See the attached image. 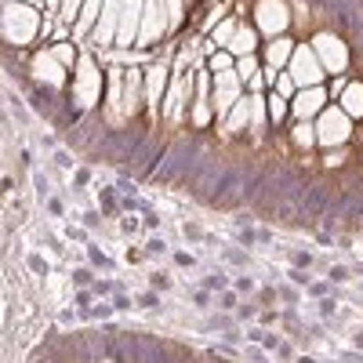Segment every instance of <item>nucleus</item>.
I'll return each mask as SVG.
<instances>
[{
  "label": "nucleus",
  "mask_w": 363,
  "mask_h": 363,
  "mask_svg": "<svg viewBox=\"0 0 363 363\" xmlns=\"http://www.w3.org/2000/svg\"><path fill=\"white\" fill-rule=\"evenodd\" d=\"M255 287H258V284H255L251 277H240V280H236V291H240V294H251Z\"/></svg>",
  "instance_id": "37"
},
{
  "label": "nucleus",
  "mask_w": 363,
  "mask_h": 363,
  "mask_svg": "<svg viewBox=\"0 0 363 363\" xmlns=\"http://www.w3.org/2000/svg\"><path fill=\"white\" fill-rule=\"evenodd\" d=\"M26 265H29V269H33V272H37V277H48V262H44V258H40L37 251H33V255H29V258H26Z\"/></svg>",
  "instance_id": "31"
},
{
  "label": "nucleus",
  "mask_w": 363,
  "mask_h": 363,
  "mask_svg": "<svg viewBox=\"0 0 363 363\" xmlns=\"http://www.w3.org/2000/svg\"><path fill=\"white\" fill-rule=\"evenodd\" d=\"M306 287H309V294H316V298L327 294V284H306Z\"/></svg>",
  "instance_id": "52"
},
{
  "label": "nucleus",
  "mask_w": 363,
  "mask_h": 363,
  "mask_svg": "<svg viewBox=\"0 0 363 363\" xmlns=\"http://www.w3.org/2000/svg\"><path fill=\"white\" fill-rule=\"evenodd\" d=\"M142 258H145V251H142V247H128V265H138Z\"/></svg>",
  "instance_id": "42"
},
{
  "label": "nucleus",
  "mask_w": 363,
  "mask_h": 363,
  "mask_svg": "<svg viewBox=\"0 0 363 363\" xmlns=\"http://www.w3.org/2000/svg\"><path fill=\"white\" fill-rule=\"evenodd\" d=\"M352 135V116L342 106H327L316 116V142L320 145H342Z\"/></svg>",
  "instance_id": "2"
},
{
  "label": "nucleus",
  "mask_w": 363,
  "mask_h": 363,
  "mask_svg": "<svg viewBox=\"0 0 363 363\" xmlns=\"http://www.w3.org/2000/svg\"><path fill=\"white\" fill-rule=\"evenodd\" d=\"M73 284L77 287H91V284H95V269H77L73 272Z\"/></svg>",
  "instance_id": "30"
},
{
  "label": "nucleus",
  "mask_w": 363,
  "mask_h": 363,
  "mask_svg": "<svg viewBox=\"0 0 363 363\" xmlns=\"http://www.w3.org/2000/svg\"><path fill=\"white\" fill-rule=\"evenodd\" d=\"M244 80H240L236 69H225V73H215V87H211V102H215V113L225 116L240 99H244Z\"/></svg>",
  "instance_id": "3"
},
{
  "label": "nucleus",
  "mask_w": 363,
  "mask_h": 363,
  "mask_svg": "<svg viewBox=\"0 0 363 363\" xmlns=\"http://www.w3.org/2000/svg\"><path fill=\"white\" fill-rule=\"evenodd\" d=\"M255 15H258V33H269V37H280L287 18H291L284 0H258Z\"/></svg>",
  "instance_id": "7"
},
{
  "label": "nucleus",
  "mask_w": 363,
  "mask_h": 363,
  "mask_svg": "<svg viewBox=\"0 0 363 363\" xmlns=\"http://www.w3.org/2000/svg\"><path fill=\"white\" fill-rule=\"evenodd\" d=\"M102 4L106 0H84V8H80V18L73 26V37H87V33H95V26H99V15H102Z\"/></svg>",
  "instance_id": "13"
},
{
  "label": "nucleus",
  "mask_w": 363,
  "mask_h": 363,
  "mask_svg": "<svg viewBox=\"0 0 363 363\" xmlns=\"http://www.w3.org/2000/svg\"><path fill=\"white\" fill-rule=\"evenodd\" d=\"M236 29H240V22H236V18L218 22V26H215V37H211V44H215V48H229V40L236 37Z\"/></svg>",
  "instance_id": "20"
},
{
  "label": "nucleus",
  "mask_w": 363,
  "mask_h": 363,
  "mask_svg": "<svg viewBox=\"0 0 363 363\" xmlns=\"http://www.w3.org/2000/svg\"><path fill=\"white\" fill-rule=\"evenodd\" d=\"M113 301H102V306H95V309H87V313H80V320H106V316H113Z\"/></svg>",
  "instance_id": "28"
},
{
  "label": "nucleus",
  "mask_w": 363,
  "mask_h": 363,
  "mask_svg": "<svg viewBox=\"0 0 363 363\" xmlns=\"http://www.w3.org/2000/svg\"><path fill=\"white\" fill-rule=\"evenodd\" d=\"M113 207H116V189H113V186L99 189V211H102V215H109Z\"/></svg>",
  "instance_id": "27"
},
{
  "label": "nucleus",
  "mask_w": 363,
  "mask_h": 363,
  "mask_svg": "<svg viewBox=\"0 0 363 363\" xmlns=\"http://www.w3.org/2000/svg\"><path fill=\"white\" fill-rule=\"evenodd\" d=\"M40 15L33 4H26V0H8L4 8V37L11 44H29L37 33H40Z\"/></svg>",
  "instance_id": "1"
},
{
  "label": "nucleus",
  "mask_w": 363,
  "mask_h": 363,
  "mask_svg": "<svg viewBox=\"0 0 363 363\" xmlns=\"http://www.w3.org/2000/svg\"><path fill=\"white\" fill-rule=\"evenodd\" d=\"M66 236L73 240V244H91V240H87V233H84V229H73V225L66 229Z\"/></svg>",
  "instance_id": "36"
},
{
  "label": "nucleus",
  "mask_w": 363,
  "mask_h": 363,
  "mask_svg": "<svg viewBox=\"0 0 363 363\" xmlns=\"http://www.w3.org/2000/svg\"><path fill=\"white\" fill-rule=\"evenodd\" d=\"M145 251H149V255H164V251H167V244H164V240H149Z\"/></svg>",
  "instance_id": "40"
},
{
  "label": "nucleus",
  "mask_w": 363,
  "mask_h": 363,
  "mask_svg": "<svg viewBox=\"0 0 363 363\" xmlns=\"http://www.w3.org/2000/svg\"><path fill=\"white\" fill-rule=\"evenodd\" d=\"M193 301H196L200 309H207V306H211V294H207V287H203V291H193Z\"/></svg>",
  "instance_id": "39"
},
{
  "label": "nucleus",
  "mask_w": 363,
  "mask_h": 363,
  "mask_svg": "<svg viewBox=\"0 0 363 363\" xmlns=\"http://www.w3.org/2000/svg\"><path fill=\"white\" fill-rule=\"evenodd\" d=\"M142 29V0H124V15H120V29H116V44L131 48L138 40Z\"/></svg>",
  "instance_id": "10"
},
{
  "label": "nucleus",
  "mask_w": 363,
  "mask_h": 363,
  "mask_svg": "<svg viewBox=\"0 0 363 363\" xmlns=\"http://www.w3.org/2000/svg\"><path fill=\"white\" fill-rule=\"evenodd\" d=\"M294 265H298V269H306V265H313V255H306V251H298V255H294Z\"/></svg>",
  "instance_id": "45"
},
{
  "label": "nucleus",
  "mask_w": 363,
  "mask_h": 363,
  "mask_svg": "<svg viewBox=\"0 0 363 363\" xmlns=\"http://www.w3.org/2000/svg\"><path fill=\"white\" fill-rule=\"evenodd\" d=\"M80 8H84V0H62V22H73L77 26V18H80Z\"/></svg>",
  "instance_id": "26"
},
{
  "label": "nucleus",
  "mask_w": 363,
  "mask_h": 363,
  "mask_svg": "<svg viewBox=\"0 0 363 363\" xmlns=\"http://www.w3.org/2000/svg\"><path fill=\"white\" fill-rule=\"evenodd\" d=\"M26 4H40V0H26Z\"/></svg>",
  "instance_id": "57"
},
{
  "label": "nucleus",
  "mask_w": 363,
  "mask_h": 363,
  "mask_svg": "<svg viewBox=\"0 0 363 363\" xmlns=\"http://www.w3.org/2000/svg\"><path fill=\"white\" fill-rule=\"evenodd\" d=\"M222 306H225V309H236V294H233L229 287L222 291Z\"/></svg>",
  "instance_id": "48"
},
{
  "label": "nucleus",
  "mask_w": 363,
  "mask_h": 363,
  "mask_svg": "<svg viewBox=\"0 0 363 363\" xmlns=\"http://www.w3.org/2000/svg\"><path fill=\"white\" fill-rule=\"evenodd\" d=\"M272 91H277V95H284V99H294L298 95V80L291 77V73H277V80H272Z\"/></svg>",
  "instance_id": "22"
},
{
  "label": "nucleus",
  "mask_w": 363,
  "mask_h": 363,
  "mask_svg": "<svg viewBox=\"0 0 363 363\" xmlns=\"http://www.w3.org/2000/svg\"><path fill=\"white\" fill-rule=\"evenodd\" d=\"M255 48H258V29L255 26H240L236 37L229 40V51L240 58V55H255Z\"/></svg>",
  "instance_id": "16"
},
{
  "label": "nucleus",
  "mask_w": 363,
  "mask_h": 363,
  "mask_svg": "<svg viewBox=\"0 0 363 363\" xmlns=\"http://www.w3.org/2000/svg\"><path fill=\"white\" fill-rule=\"evenodd\" d=\"M149 284H153V291H171V277H164V272H153Z\"/></svg>",
  "instance_id": "32"
},
{
  "label": "nucleus",
  "mask_w": 363,
  "mask_h": 363,
  "mask_svg": "<svg viewBox=\"0 0 363 363\" xmlns=\"http://www.w3.org/2000/svg\"><path fill=\"white\" fill-rule=\"evenodd\" d=\"M135 301H138V306H145V309H157V306H160V298H157V294H138Z\"/></svg>",
  "instance_id": "35"
},
{
  "label": "nucleus",
  "mask_w": 363,
  "mask_h": 363,
  "mask_svg": "<svg viewBox=\"0 0 363 363\" xmlns=\"http://www.w3.org/2000/svg\"><path fill=\"white\" fill-rule=\"evenodd\" d=\"M142 80H145V77H142L138 69H131V73L124 77V116H135V113H138L135 106H138V95H142Z\"/></svg>",
  "instance_id": "17"
},
{
  "label": "nucleus",
  "mask_w": 363,
  "mask_h": 363,
  "mask_svg": "<svg viewBox=\"0 0 363 363\" xmlns=\"http://www.w3.org/2000/svg\"><path fill=\"white\" fill-rule=\"evenodd\" d=\"M294 142L301 149H313V142H316V124H313V120H301L298 131H294Z\"/></svg>",
  "instance_id": "24"
},
{
  "label": "nucleus",
  "mask_w": 363,
  "mask_h": 363,
  "mask_svg": "<svg viewBox=\"0 0 363 363\" xmlns=\"http://www.w3.org/2000/svg\"><path fill=\"white\" fill-rule=\"evenodd\" d=\"M48 211H51V215H62V200H55V196H48Z\"/></svg>",
  "instance_id": "50"
},
{
  "label": "nucleus",
  "mask_w": 363,
  "mask_h": 363,
  "mask_svg": "<svg viewBox=\"0 0 363 363\" xmlns=\"http://www.w3.org/2000/svg\"><path fill=\"white\" fill-rule=\"evenodd\" d=\"M323 109H327V91H323V84L298 87V95L291 99V113H294L298 120H316Z\"/></svg>",
  "instance_id": "6"
},
{
  "label": "nucleus",
  "mask_w": 363,
  "mask_h": 363,
  "mask_svg": "<svg viewBox=\"0 0 363 363\" xmlns=\"http://www.w3.org/2000/svg\"><path fill=\"white\" fill-rule=\"evenodd\" d=\"M120 15H124V0H106L102 4V15H99V26H95V44L99 48H109L116 44V29H120Z\"/></svg>",
  "instance_id": "8"
},
{
  "label": "nucleus",
  "mask_w": 363,
  "mask_h": 363,
  "mask_svg": "<svg viewBox=\"0 0 363 363\" xmlns=\"http://www.w3.org/2000/svg\"><path fill=\"white\" fill-rule=\"evenodd\" d=\"M225 284H229L225 277H207V280H203V287H207V291H225Z\"/></svg>",
  "instance_id": "34"
},
{
  "label": "nucleus",
  "mask_w": 363,
  "mask_h": 363,
  "mask_svg": "<svg viewBox=\"0 0 363 363\" xmlns=\"http://www.w3.org/2000/svg\"><path fill=\"white\" fill-rule=\"evenodd\" d=\"M33 182H37V193H40V196H48V178H44V174H37Z\"/></svg>",
  "instance_id": "54"
},
{
  "label": "nucleus",
  "mask_w": 363,
  "mask_h": 363,
  "mask_svg": "<svg viewBox=\"0 0 363 363\" xmlns=\"http://www.w3.org/2000/svg\"><path fill=\"white\" fill-rule=\"evenodd\" d=\"M225 69H236V55H233L229 48L211 55V73H225Z\"/></svg>",
  "instance_id": "23"
},
{
  "label": "nucleus",
  "mask_w": 363,
  "mask_h": 363,
  "mask_svg": "<svg viewBox=\"0 0 363 363\" xmlns=\"http://www.w3.org/2000/svg\"><path fill=\"white\" fill-rule=\"evenodd\" d=\"M120 229H124V233H128V236H131V233H135V229H138V218H124V222H120Z\"/></svg>",
  "instance_id": "51"
},
{
  "label": "nucleus",
  "mask_w": 363,
  "mask_h": 363,
  "mask_svg": "<svg viewBox=\"0 0 363 363\" xmlns=\"http://www.w3.org/2000/svg\"><path fill=\"white\" fill-rule=\"evenodd\" d=\"M174 262H178L182 269H193V265H196V255H189V251H174Z\"/></svg>",
  "instance_id": "33"
},
{
  "label": "nucleus",
  "mask_w": 363,
  "mask_h": 363,
  "mask_svg": "<svg viewBox=\"0 0 363 363\" xmlns=\"http://www.w3.org/2000/svg\"><path fill=\"white\" fill-rule=\"evenodd\" d=\"M99 87H102V77H99L95 62H91V58H80V62H77V91H73V95H77V106H80V109L95 106Z\"/></svg>",
  "instance_id": "5"
},
{
  "label": "nucleus",
  "mask_w": 363,
  "mask_h": 363,
  "mask_svg": "<svg viewBox=\"0 0 363 363\" xmlns=\"http://www.w3.org/2000/svg\"><path fill=\"white\" fill-rule=\"evenodd\" d=\"M91 298H95V294H91L87 287H80V291H77V306H91Z\"/></svg>",
  "instance_id": "46"
},
{
  "label": "nucleus",
  "mask_w": 363,
  "mask_h": 363,
  "mask_svg": "<svg viewBox=\"0 0 363 363\" xmlns=\"http://www.w3.org/2000/svg\"><path fill=\"white\" fill-rule=\"evenodd\" d=\"M291 55H294V44H291L287 37H272V44H269V51H265V66L284 69V66H291Z\"/></svg>",
  "instance_id": "15"
},
{
  "label": "nucleus",
  "mask_w": 363,
  "mask_h": 363,
  "mask_svg": "<svg viewBox=\"0 0 363 363\" xmlns=\"http://www.w3.org/2000/svg\"><path fill=\"white\" fill-rule=\"evenodd\" d=\"M262 345H265V349H280V345H284V338H277V335H265V338H262Z\"/></svg>",
  "instance_id": "49"
},
{
  "label": "nucleus",
  "mask_w": 363,
  "mask_h": 363,
  "mask_svg": "<svg viewBox=\"0 0 363 363\" xmlns=\"http://www.w3.org/2000/svg\"><path fill=\"white\" fill-rule=\"evenodd\" d=\"M116 287L109 284V280H95V294H113Z\"/></svg>",
  "instance_id": "47"
},
{
  "label": "nucleus",
  "mask_w": 363,
  "mask_h": 363,
  "mask_svg": "<svg viewBox=\"0 0 363 363\" xmlns=\"http://www.w3.org/2000/svg\"><path fill=\"white\" fill-rule=\"evenodd\" d=\"M265 102H269V124H284V116L291 113L287 99H284V95H277V91H272V95H269Z\"/></svg>",
  "instance_id": "21"
},
{
  "label": "nucleus",
  "mask_w": 363,
  "mask_h": 363,
  "mask_svg": "<svg viewBox=\"0 0 363 363\" xmlns=\"http://www.w3.org/2000/svg\"><path fill=\"white\" fill-rule=\"evenodd\" d=\"M356 345H359V349H363V335H356Z\"/></svg>",
  "instance_id": "56"
},
{
  "label": "nucleus",
  "mask_w": 363,
  "mask_h": 363,
  "mask_svg": "<svg viewBox=\"0 0 363 363\" xmlns=\"http://www.w3.org/2000/svg\"><path fill=\"white\" fill-rule=\"evenodd\" d=\"M160 8H164V0H149V8H145V26L138 29V44H149V40H157L160 33H164V22H160Z\"/></svg>",
  "instance_id": "12"
},
{
  "label": "nucleus",
  "mask_w": 363,
  "mask_h": 363,
  "mask_svg": "<svg viewBox=\"0 0 363 363\" xmlns=\"http://www.w3.org/2000/svg\"><path fill=\"white\" fill-rule=\"evenodd\" d=\"M87 182H91V171H87V167L73 174V186H77V189H80V186H87Z\"/></svg>",
  "instance_id": "44"
},
{
  "label": "nucleus",
  "mask_w": 363,
  "mask_h": 363,
  "mask_svg": "<svg viewBox=\"0 0 363 363\" xmlns=\"http://www.w3.org/2000/svg\"><path fill=\"white\" fill-rule=\"evenodd\" d=\"M87 258H91V265L95 269H113V262L102 255V247H95V244H87Z\"/></svg>",
  "instance_id": "29"
},
{
  "label": "nucleus",
  "mask_w": 363,
  "mask_h": 363,
  "mask_svg": "<svg viewBox=\"0 0 363 363\" xmlns=\"http://www.w3.org/2000/svg\"><path fill=\"white\" fill-rule=\"evenodd\" d=\"M313 48H316V55H320V62H323V69H327V73H342V69H345L349 51H345V44H342L338 37L320 33V37L313 40Z\"/></svg>",
  "instance_id": "9"
},
{
  "label": "nucleus",
  "mask_w": 363,
  "mask_h": 363,
  "mask_svg": "<svg viewBox=\"0 0 363 363\" xmlns=\"http://www.w3.org/2000/svg\"><path fill=\"white\" fill-rule=\"evenodd\" d=\"M44 8H48L51 15H58V11H62V0H44Z\"/></svg>",
  "instance_id": "53"
},
{
  "label": "nucleus",
  "mask_w": 363,
  "mask_h": 363,
  "mask_svg": "<svg viewBox=\"0 0 363 363\" xmlns=\"http://www.w3.org/2000/svg\"><path fill=\"white\" fill-rule=\"evenodd\" d=\"M33 77L44 80V84H51V87H62V84H66V66L55 58V51H37V58H33Z\"/></svg>",
  "instance_id": "11"
},
{
  "label": "nucleus",
  "mask_w": 363,
  "mask_h": 363,
  "mask_svg": "<svg viewBox=\"0 0 363 363\" xmlns=\"http://www.w3.org/2000/svg\"><path fill=\"white\" fill-rule=\"evenodd\" d=\"M51 51H55V58H58V62H62L66 69L77 66V55H73L77 48H73V44H62V40H58V44H51Z\"/></svg>",
  "instance_id": "25"
},
{
  "label": "nucleus",
  "mask_w": 363,
  "mask_h": 363,
  "mask_svg": "<svg viewBox=\"0 0 363 363\" xmlns=\"http://www.w3.org/2000/svg\"><path fill=\"white\" fill-rule=\"evenodd\" d=\"M330 280H349V272H345V269H338V265H335V269H330Z\"/></svg>",
  "instance_id": "55"
},
{
  "label": "nucleus",
  "mask_w": 363,
  "mask_h": 363,
  "mask_svg": "<svg viewBox=\"0 0 363 363\" xmlns=\"http://www.w3.org/2000/svg\"><path fill=\"white\" fill-rule=\"evenodd\" d=\"M145 80H149V84H145V87H149V102L157 106V102H160V91H164V80H167V66H164V62H157V69L149 73Z\"/></svg>",
  "instance_id": "19"
},
{
  "label": "nucleus",
  "mask_w": 363,
  "mask_h": 363,
  "mask_svg": "<svg viewBox=\"0 0 363 363\" xmlns=\"http://www.w3.org/2000/svg\"><path fill=\"white\" fill-rule=\"evenodd\" d=\"M338 106L349 116H363V84H345V91L338 95Z\"/></svg>",
  "instance_id": "18"
},
{
  "label": "nucleus",
  "mask_w": 363,
  "mask_h": 363,
  "mask_svg": "<svg viewBox=\"0 0 363 363\" xmlns=\"http://www.w3.org/2000/svg\"><path fill=\"white\" fill-rule=\"evenodd\" d=\"M287 73L298 80V87H313V84H323V73H327V69H323V62H320L316 48H294Z\"/></svg>",
  "instance_id": "4"
},
{
  "label": "nucleus",
  "mask_w": 363,
  "mask_h": 363,
  "mask_svg": "<svg viewBox=\"0 0 363 363\" xmlns=\"http://www.w3.org/2000/svg\"><path fill=\"white\" fill-rule=\"evenodd\" d=\"M182 233H186V240H203L200 225H193V222H186V229H182Z\"/></svg>",
  "instance_id": "41"
},
{
  "label": "nucleus",
  "mask_w": 363,
  "mask_h": 363,
  "mask_svg": "<svg viewBox=\"0 0 363 363\" xmlns=\"http://www.w3.org/2000/svg\"><path fill=\"white\" fill-rule=\"evenodd\" d=\"M251 128V95H244V99H240L225 116H222V128H225V135H233V131H240V128Z\"/></svg>",
  "instance_id": "14"
},
{
  "label": "nucleus",
  "mask_w": 363,
  "mask_h": 363,
  "mask_svg": "<svg viewBox=\"0 0 363 363\" xmlns=\"http://www.w3.org/2000/svg\"><path fill=\"white\" fill-rule=\"evenodd\" d=\"M84 222H87L91 229H99V222H102V211H87V215H84Z\"/></svg>",
  "instance_id": "43"
},
{
  "label": "nucleus",
  "mask_w": 363,
  "mask_h": 363,
  "mask_svg": "<svg viewBox=\"0 0 363 363\" xmlns=\"http://www.w3.org/2000/svg\"><path fill=\"white\" fill-rule=\"evenodd\" d=\"M229 262H233V265H247V251L233 247V251H229Z\"/></svg>",
  "instance_id": "38"
}]
</instances>
